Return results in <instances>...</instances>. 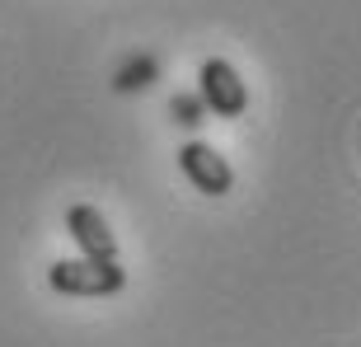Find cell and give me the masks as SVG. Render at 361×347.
I'll use <instances>...</instances> for the list:
<instances>
[{
    "instance_id": "cell-4",
    "label": "cell",
    "mask_w": 361,
    "mask_h": 347,
    "mask_svg": "<svg viewBox=\"0 0 361 347\" xmlns=\"http://www.w3.org/2000/svg\"><path fill=\"white\" fill-rule=\"evenodd\" d=\"M66 235L80 244V258H94V263H118V240L108 230L104 212L90 207V202H75L66 212Z\"/></svg>"
},
{
    "instance_id": "cell-3",
    "label": "cell",
    "mask_w": 361,
    "mask_h": 347,
    "mask_svg": "<svg viewBox=\"0 0 361 347\" xmlns=\"http://www.w3.org/2000/svg\"><path fill=\"white\" fill-rule=\"evenodd\" d=\"M178 169H183V178L197 188V193H207V197H226L230 188H235L230 160L221 150H212L207 141H183V146H178Z\"/></svg>"
},
{
    "instance_id": "cell-6",
    "label": "cell",
    "mask_w": 361,
    "mask_h": 347,
    "mask_svg": "<svg viewBox=\"0 0 361 347\" xmlns=\"http://www.w3.org/2000/svg\"><path fill=\"white\" fill-rule=\"evenodd\" d=\"M169 113H174L178 127H202V118H207V108H202L197 94H174V99H169Z\"/></svg>"
},
{
    "instance_id": "cell-2",
    "label": "cell",
    "mask_w": 361,
    "mask_h": 347,
    "mask_svg": "<svg viewBox=\"0 0 361 347\" xmlns=\"http://www.w3.org/2000/svg\"><path fill=\"white\" fill-rule=\"evenodd\" d=\"M197 99L207 113L216 118H240L244 108H249V90H244L240 71L230 66L226 56H207L197 71Z\"/></svg>"
},
{
    "instance_id": "cell-1",
    "label": "cell",
    "mask_w": 361,
    "mask_h": 347,
    "mask_svg": "<svg viewBox=\"0 0 361 347\" xmlns=\"http://www.w3.org/2000/svg\"><path fill=\"white\" fill-rule=\"evenodd\" d=\"M47 286L56 296H118L127 286L122 263H94V258H61L47 267Z\"/></svg>"
},
{
    "instance_id": "cell-5",
    "label": "cell",
    "mask_w": 361,
    "mask_h": 347,
    "mask_svg": "<svg viewBox=\"0 0 361 347\" xmlns=\"http://www.w3.org/2000/svg\"><path fill=\"white\" fill-rule=\"evenodd\" d=\"M155 80V56H136V61H127V66L118 71V90H146V85Z\"/></svg>"
}]
</instances>
